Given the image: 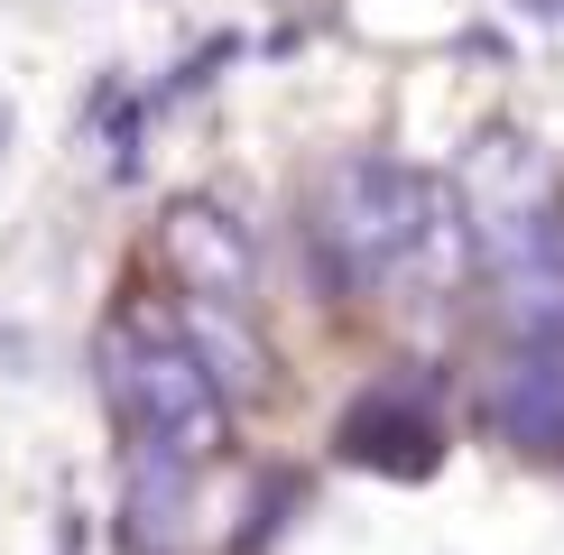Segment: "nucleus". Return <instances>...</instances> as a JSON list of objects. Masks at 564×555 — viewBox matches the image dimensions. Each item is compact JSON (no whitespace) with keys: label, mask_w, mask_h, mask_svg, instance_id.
<instances>
[{"label":"nucleus","mask_w":564,"mask_h":555,"mask_svg":"<svg viewBox=\"0 0 564 555\" xmlns=\"http://www.w3.org/2000/svg\"><path fill=\"white\" fill-rule=\"evenodd\" d=\"M111 399H121V416L139 426V445L185 463V472L231 445V399H223L214 370H204L195 342L121 334V342H111Z\"/></svg>","instance_id":"obj_1"},{"label":"nucleus","mask_w":564,"mask_h":555,"mask_svg":"<svg viewBox=\"0 0 564 555\" xmlns=\"http://www.w3.org/2000/svg\"><path fill=\"white\" fill-rule=\"evenodd\" d=\"M435 214H444V195H435L426 176L389 167V157H351V167L324 176V241H334V260H343L351 278H398V269H416Z\"/></svg>","instance_id":"obj_2"},{"label":"nucleus","mask_w":564,"mask_h":555,"mask_svg":"<svg viewBox=\"0 0 564 555\" xmlns=\"http://www.w3.org/2000/svg\"><path fill=\"white\" fill-rule=\"evenodd\" d=\"M167 269L204 306H250V287H260V250L223 204H176L167 214Z\"/></svg>","instance_id":"obj_3"},{"label":"nucleus","mask_w":564,"mask_h":555,"mask_svg":"<svg viewBox=\"0 0 564 555\" xmlns=\"http://www.w3.org/2000/svg\"><path fill=\"white\" fill-rule=\"evenodd\" d=\"M490 416H500L519 445H546V454H564V352L555 342H536V352L509 370V389L490 399Z\"/></svg>","instance_id":"obj_4"},{"label":"nucleus","mask_w":564,"mask_h":555,"mask_svg":"<svg viewBox=\"0 0 564 555\" xmlns=\"http://www.w3.org/2000/svg\"><path fill=\"white\" fill-rule=\"evenodd\" d=\"M231 315H241V306H204V296H195V324H185V342H195L204 370L223 380V399H241V389H260V380H269V361H260V342H250Z\"/></svg>","instance_id":"obj_5"}]
</instances>
